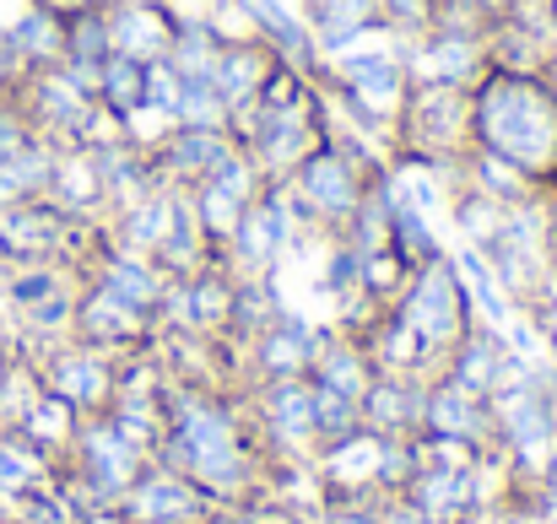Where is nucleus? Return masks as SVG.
I'll use <instances>...</instances> for the list:
<instances>
[{
  "label": "nucleus",
  "instance_id": "nucleus-23",
  "mask_svg": "<svg viewBox=\"0 0 557 524\" xmlns=\"http://www.w3.org/2000/svg\"><path fill=\"white\" fill-rule=\"evenodd\" d=\"M114 49H109V16L103 5H82V11H65V60L60 65H103Z\"/></svg>",
  "mask_w": 557,
  "mask_h": 524
},
{
  "label": "nucleus",
  "instance_id": "nucleus-22",
  "mask_svg": "<svg viewBox=\"0 0 557 524\" xmlns=\"http://www.w3.org/2000/svg\"><path fill=\"white\" fill-rule=\"evenodd\" d=\"M389 254L406 265V271H417V265H428V260H438L444 254V244H438V233H433V222H428V211L422 205H395V222H389Z\"/></svg>",
  "mask_w": 557,
  "mask_h": 524
},
{
  "label": "nucleus",
  "instance_id": "nucleus-29",
  "mask_svg": "<svg viewBox=\"0 0 557 524\" xmlns=\"http://www.w3.org/2000/svg\"><path fill=\"white\" fill-rule=\"evenodd\" d=\"M536 71L547 76V87H553V92H557V33H553V43L542 49V60H536Z\"/></svg>",
  "mask_w": 557,
  "mask_h": 524
},
{
  "label": "nucleus",
  "instance_id": "nucleus-26",
  "mask_svg": "<svg viewBox=\"0 0 557 524\" xmlns=\"http://www.w3.org/2000/svg\"><path fill=\"white\" fill-rule=\"evenodd\" d=\"M379 5H384V27L395 38H417L428 27V11H433V0H379Z\"/></svg>",
  "mask_w": 557,
  "mask_h": 524
},
{
  "label": "nucleus",
  "instance_id": "nucleus-19",
  "mask_svg": "<svg viewBox=\"0 0 557 524\" xmlns=\"http://www.w3.org/2000/svg\"><path fill=\"white\" fill-rule=\"evenodd\" d=\"M98 109L114 120V125H136L147 114V65L131 60V54H109L103 60V76H98Z\"/></svg>",
  "mask_w": 557,
  "mask_h": 524
},
{
  "label": "nucleus",
  "instance_id": "nucleus-5",
  "mask_svg": "<svg viewBox=\"0 0 557 524\" xmlns=\"http://www.w3.org/2000/svg\"><path fill=\"white\" fill-rule=\"evenodd\" d=\"M389 314H395V325L422 347V357H428L433 373H438L449 347L476 325V298H471V287H466L455 254H438V260L417 265V271L400 282V292L389 298Z\"/></svg>",
  "mask_w": 557,
  "mask_h": 524
},
{
  "label": "nucleus",
  "instance_id": "nucleus-25",
  "mask_svg": "<svg viewBox=\"0 0 557 524\" xmlns=\"http://www.w3.org/2000/svg\"><path fill=\"white\" fill-rule=\"evenodd\" d=\"M180 87H185V76H180L169 60H152V65H147V114H158V120H169V125H174Z\"/></svg>",
  "mask_w": 557,
  "mask_h": 524
},
{
  "label": "nucleus",
  "instance_id": "nucleus-13",
  "mask_svg": "<svg viewBox=\"0 0 557 524\" xmlns=\"http://www.w3.org/2000/svg\"><path fill=\"white\" fill-rule=\"evenodd\" d=\"M314 351H320V330H314L309 320H298V314L282 309V314L249 341V373H255V378H293V373H309Z\"/></svg>",
  "mask_w": 557,
  "mask_h": 524
},
{
  "label": "nucleus",
  "instance_id": "nucleus-11",
  "mask_svg": "<svg viewBox=\"0 0 557 524\" xmlns=\"http://www.w3.org/2000/svg\"><path fill=\"white\" fill-rule=\"evenodd\" d=\"M152 147V174L163 189H195L211 174V163L233 147L227 130H200V125H169L163 136H147Z\"/></svg>",
  "mask_w": 557,
  "mask_h": 524
},
{
  "label": "nucleus",
  "instance_id": "nucleus-28",
  "mask_svg": "<svg viewBox=\"0 0 557 524\" xmlns=\"http://www.w3.org/2000/svg\"><path fill=\"white\" fill-rule=\"evenodd\" d=\"M16 76H22V65H16V54L5 49V33H0V92H11Z\"/></svg>",
  "mask_w": 557,
  "mask_h": 524
},
{
  "label": "nucleus",
  "instance_id": "nucleus-12",
  "mask_svg": "<svg viewBox=\"0 0 557 524\" xmlns=\"http://www.w3.org/2000/svg\"><path fill=\"white\" fill-rule=\"evenodd\" d=\"M103 16H109V49L141 65L163 60L180 27V16L163 0H103Z\"/></svg>",
  "mask_w": 557,
  "mask_h": 524
},
{
  "label": "nucleus",
  "instance_id": "nucleus-9",
  "mask_svg": "<svg viewBox=\"0 0 557 524\" xmlns=\"http://www.w3.org/2000/svg\"><path fill=\"white\" fill-rule=\"evenodd\" d=\"M206 509H211V498L189 476L169 471V465H147L109 514L120 524H195Z\"/></svg>",
  "mask_w": 557,
  "mask_h": 524
},
{
  "label": "nucleus",
  "instance_id": "nucleus-20",
  "mask_svg": "<svg viewBox=\"0 0 557 524\" xmlns=\"http://www.w3.org/2000/svg\"><path fill=\"white\" fill-rule=\"evenodd\" d=\"M49 471L54 460L38 444H27L16 427H0V509H16L33 487L49 482Z\"/></svg>",
  "mask_w": 557,
  "mask_h": 524
},
{
  "label": "nucleus",
  "instance_id": "nucleus-2",
  "mask_svg": "<svg viewBox=\"0 0 557 524\" xmlns=\"http://www.w3.org/2000/svg\"><path fill=\"white\" fill-rule=\"evenodd\" d=\"M471 147L493 152L536 195L557 189V92L536 65H493L471 82Z\"/></svg>",
  "mask_w": 557,
  "mask_h": 524
},
{
  "label": "nucleus",
  "instance_id": "nucleus-3",
  "mask_svg": "<svg viewBox=\"0 0 557 524\" xmlns=\"http://www.w3.org/2000/svg\"><path fill=\"white\" fill-rule=\"evenodd\" d=\"M373 169H384L373 152H363L358 141L325 130V136L298 158V169L287 174V189H293V205H298L304 227H309V233H325V238H342L347 222L358 216L363 195H369Z\"/></svg>",
  "mask_w": 557,
  "mask_h": 524
},
{
  "label": "nucleus",
  "instance_id": "nucleus-6",
  "mask_svg": "<svg viewBox=\"0 0 557 524\" xmlns=\"http://www.w3.org/2000/svg\"><path fill=\"white\" fill-rule=\"evenodd\" d=\"M406 87H411L406 38L389 43V49H342V54L325 60V76H320V92L336 109H347L363 130H384V136L400 114Z\"/></svg>",
  "mask_w": 557,
  "mask_h": 524
},
{
  "label": "nucleus",
  "instance_id": "nucleus-27",
  "mask_svg": "<svg viewBox=\"0 0 557 524\" xmlns=\"http://www.w3.org/2000/svg\"><path fill=\"white\" fill-rule=\"evenodd\" d=\"M379 524H438V520H428L411 498H400V492H395V498H384V503H379Z\"/></svg>",
  "mask_w": 557,
  "mask_h": 524
},
{
  "label": "nucleus",
  "instance_id": "nucleus-17",
  "mask_svg": "<svg viewBox=\"0 0 557 524\" xmlns=\"http://www.w3.org/2000/svg\"><path fill=\"white\" fill-rule=\"evenodd\" d=\"M5 49L16 54L22 71H44V65H60L65 60V11L44 5V0H27L11 27H5Z\"/></svg>",
  "mask_w": 557,
  "mask_h": 524
},
{
  "label": "nucleus",
  "instance_id": "nucleus-7",
  "mask_svg": "<svg viewBox=\"0 0 557 524\" xmlns=\"http://www.w3.org/2000/svg\"><path fill=\"white\" fill-rule=\"evenodd\" d=\"M249 422L271 465H314L320 433H314V384L309 373L293 378H255L249 389Z\"/></svg>",
  "mask_w": 557,
  "mask_h": 524
},
{
  "label": "nucleus",
  "instance_id": "nucleus-10",
  "mask_svg": "<svg viewBox=\"0 0 557 524\" xmlns=\"http://www.w3.org/2000/svg\"><path fill=\"white\" fill-rule=\"evenodd\" d=\"M233 11L244 16V27H249L282 65L304 71L309 82L325 76V54H320L314 33L304 27V16H293V5H282V0H233Z\"/></svg>",
  "mask_w": 557,
  "mask_h": 524
},
{
  "label": "nucleus",
  "instance_id": "nucleus-24",
  "mask_svg": "<svg viewBox=\"0 0 557 524\" xmlns=\"http://www.w3.org/2000/svg\"><path fill=\"white\" fill-rule=\"evenodd\" d=\"M233 109L222 103V92L211 82H185L180 103H174V125H200V130H227Z\"/></svg>",
  "mask_w": 557,
  "mask_h": 524
},
{
  "label": "nucleus",
  "instance_id": "nucleus-30",
  "mask_svg": "<svg viewBox=\"0 0 557 524\" xmlns=\"http://www.w3.org/2000/svg\"><path fill=\"white\" fill-rule=\"evenodd\" d=\"M44 5H54V11H82V5H103V0H44Z\"/></svg>",
  "mask_w": 557,
  "mask_h": 524
},
{
  "label": "nucleus",
  "instance_id": "nucleus-14",
  "mask_svg": "<svg viewBox=\"0 0 557 524\" xmlns=\"http://www.w3.org/2000/svg\"><path fill=\"white\" fill-rule=\"evenodd\" d=\"M304 27L314 33L325 60L352 49V43H363L369 33H389L379 0H304Z\"/></svg>",
  "mask_w": 557,
  "mask_h": 524
},
{
  "label": "nucleus",
  "instance_id": "nucleus-32",
  "mask_svg": "<svg viewBox=\"0 0 557 524\" xmlns=\"http://www.w3.org/2000/svg\"><path fill=\"white\" fill-rule=\"evenodd\" d=\"M498 524H547V520H498Z\"/></svg>",
  "mask_w": 557,
  "mask_h": 524
},
{
  "label": "nucleus",
  "instance_id": "nucleus-16",
  "mask_svg": "<svg viewBox=\"0 0 557 524\" xmlns=\"http://www.w3.org/2000/svg\"><path fill=\"white\" fill-rule=\"evenodd\" d=\"M276 65H282V60H276L255 33H238V38H227V43H222L216 71H211V87L222 92V103H227V109H244L249 98H260V87H265V76H271Z\"/></svg>",
  "mask_w": 557,
  "mask_h": 524
},
{
  "label": "nucleus",
  "instance_id": "nucleus-4",
  "mask_svg": "<svg viewBox=\"0 0 557 524\" xmlns=\"http://www.w3.org/2000/svg\"><path fill=\"white\" fill-rule=\"evenodd\" d=\"M466 147H471V87L411 76L400 114L389 125V152L433 174H460Z\"/></svg>",
  "mask_w": 557,
  "mask_h": 524
},
{
  "label": "nucleus",
  "instance_id": "nucleus-1",
  "mask_svg": "<svg viewBox=\"0 0 557 524\" xmlns=\"http://www.w3.org/2000/svg\"><path fill=\"white\" fill-rule=\"evenodd\" d=\"M152 465H169V471L189 476L211 503L249 509V498L265 482L271 460L255 438V422H249L244 400H233L222 384L174 378V384H163Z\"/></svg>",
  "mask_w": 557,
  "mask_h": 524
},
{
  "label": "nucleus",
  "instance_id": "nucleus-18",
  "mask_svg": "<svg viewBox=\"0 0 557 524\" xmlns=\"http://www.w3.org/2000/svg\"><path fill=\"white\" fill-rule=\"evenodd\" d=\"M54 158L60 147L33 136L22 152L0 158V216L16 211V205H33V200H49V178H54Z\"/></svg>",
  "mask_w": 557,
  "mask_h": 524
},
{
  "label": "nucleus",
  "instance_id": "nucleus-21",
  "mask_svg": "<svg viewBox=\"0 0 557 524\" xmlns=\"http://www.w3.org/2000/svg\"><path fill=\"white\" fill-rule=\"evenodd\" d=\"M49 200H54L60 211H71V216H92V211L109 205V200H103V184H98V169H92V158H87V147H60L54 178H49Z\"/></svg>",
  "mask_w": 557,
  "mask_h": 524
},
{
  "label": "nucleus",
  "instance_id": "nucleus-8",
  "mask_svg": "<svg viewBox=\"0 0 557 524\" xmlns=\"http://www.w3.org/2000/svg\"><path fill=\"white\" fill-rule=\"evenodd\" d=\"M38 373H44V389L71 406L76 416H98L114 406V389H120V357L98 347H82V341H60V347L38 351Z\"/></svg>",
  "mask_w": 557,
  "mask_h": 524
},
{
  "label": "nucleus",
  "instance_id": "nucleus-15",
  "mask_svg": "<svg viewBox=\"0 0 557 524\" xmlns=\"http://www.w3.org/2000/svg\"><path fill=\"white\" fill-rule=\"evenodd\" d=\"M422 395H428V378L379 367L373 384L363 389V427L369 433H417L422 427Z\"/></svg>",
  "mask_w": 557,
  "mask_h": 524
},
{
  "label": "nucleus",
  "instance_id": "nucleus-31",
  "mask_svg": "<svg viewBox=\"0 0 557 524\" xmlns=\"http://www.w3.org/2000/svg\"><path fill=\"white\" fill-rule=\"evenodd\" d=\"M255 524H309V520H293V514H282V520H255Z\"/></svg>",
  "mask_w": 557,
  "mask_h": 524
}]
</instances>
